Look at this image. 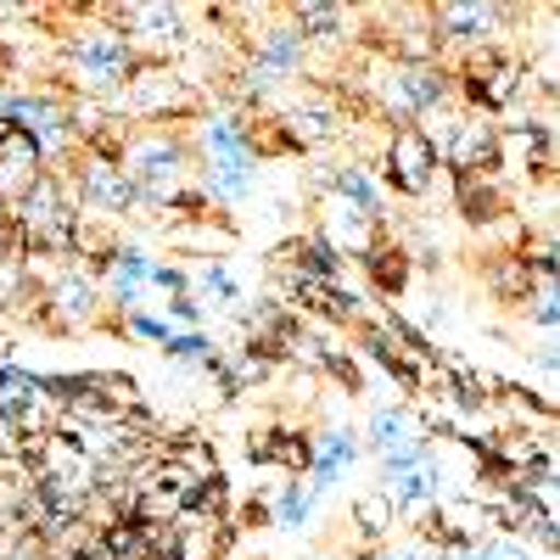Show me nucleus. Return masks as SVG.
I'll return each mask as SVG.
<instances>
[{
    "instance_id": "obj_1",
    "label": "nucleus",
    "mask_w": 560,
    "mask_h": 560,
    "mask_svg": "<svg viewBox=\"0 0 560 560\" xmlns=\"http://www.w3.org/2000/svg\"><path fill=\"white\" fill-rule=\"evenodd\" d=\"M387 174L404 185V191H420V185H427L432 179V168H438V147H432V140L427 135H420V129H404L398 140H393V152H387Z\"/></svg>"
},
{
    "instance_id": "obj_2",
    "label": "nucleus",
    "mask_w": 560,
    "mask_h": 560,
    "mask_svg": "<svg viewBox=\"0 0 560 560\" xmlns=\"http://www.w3.org/2000/svg\"><path fill=\"white\" fill-rule=\"evenodd\" d=\"M353 454H359V448H353L348 432H325L319 448H314V488H331L342 465H353Z\"/></svg>"
},
{
    "instance_id": "obj_3",
    "label": "nucleus",
    "mask_w": 560,
    "mask_h": 560,
    "mask_svg": "<svg viewBox=\"0 0 560 560\" xmlns=\"http://www.w3.org/2000/svg\"><path fill=\"white\" fill-rule=\"evenodd\" d=\"M398 96H404V107H438L443 96H448V84H443V73H432V68H409V73H398Z\"/></svg>"
},
{
    "instance_id": "obj_4",
    "label": "nucleus",
    "mask_w": 560,
    "mask_h": 560,
    "mask_svg": "<svg viewBox=\"0 0 560 560\" xmlns=\"http://www.w3.org/2000/svg\"><path fill=\"white\" fill-rule=\"evenodd\" d=\"M298 62H303V34L275 28V34L264 39V73H292Z\"/></svg>"
},
{
    "instance_id": "obj_5",
    "label": "nucleus",
    "mask_w": 560,
    "mask_h": 560,
    "mask_svg": "<svg viewBox=\"0 0 560 560\" xmlns=\"http://www.w3.org/2000/svg\"><path fill=\"white\" fill-rule=\"evenodd\" d=\"M432 493H438V471H432V465H415V471H404V477H387V499L393 504H420Z\"/></svg>"
},
{
    "instance_id": "obj_6",
    "label": "nucleus",
    "mask_w": 560,
    "mask_h": 560,
    "mask_svg": "<svg viewBox=\"0 0 560 560\" xmlns=\"http://www.w3.org/2000/svg\"><path fill=\"white\" fill-rule=\"evenodd\" d=\"M370 443H376L382 454H393V448L415 443V432H409V415H404V409H376V420H370Z\"/></svg>"
},
{
    "instance_id": "obj_7",
    "label": "nucleus",
    "mask_w": 560,
    "mask_h": 560,
    "mask_svg": "<svg viewBox=\"0 0 560 560\" xmlns=\"http://www.w3.org/2000/svg\"><path fill=\"white\" fill-rule=\"evenodd\" d=\"M337 185H342V197H348V202H353L359 213H376V208H382V197H376V185H370V179H364L359 168H348V174H342Z\"/></svg>"
},
{
    "instance_id": "obj_8",
    "label": "nucleus",
    "mask_w": 560,
    "mask_h": 560,
    "mask_svg": "<svg viewBox=\"0 0 560 560\" xmlns=\"http://www.w3.org/2000/svg\"><path fill=\"white\" fill-rule=\"evenodd\" d=\"M303 516H308V493L287 488V499H280V527H303Z\"/></svg>"
},
{
    "instance_id": "obj_9",
    "label": "nucleus",
    "mask_w": 560,
    "mask_h": 560,
    "mask_svg": "<svg viewBox=\"0 0 560 560\" xmlns=\"http://www.w3.org/2000/svg\"><path fill=\"white\" fill-rule=\"evenodd\" d=\"M465 560H533L522 544H482L477 555H465Z\"/></svg>"
},
{
    "instance_id": "obj_10",
    "label": "nucleus",
    "mask_w": 560,
    "mask_h": 560,
    "mask_svg": "<svg viewBox=\"0 0 560 560\" xmlns=\"http://www.w3.org/2000/svg\"><path fill=\"white\" fill-rule=\"evenodd\" d=\"M168 353L174 359H208V342L202 337H168Z\"/></svg>"
},
{
    "instance_id": "obj_11",
    "label": "nucleus",
    "mask_w": 560,
    "mask_h": 560,
    "mask_svg": "<svg viewBox=\"0 0 560 560\" xmlns=\"http://www.w3.org/2000/svg\"><path fill=\"white\" fill-rule=\"evenodd\" d=\"M140 163H147V174H152V179H163V174H174L179 152H163V147H158V152H147V158H140Z\"/></svg>"
}]
</instances>
